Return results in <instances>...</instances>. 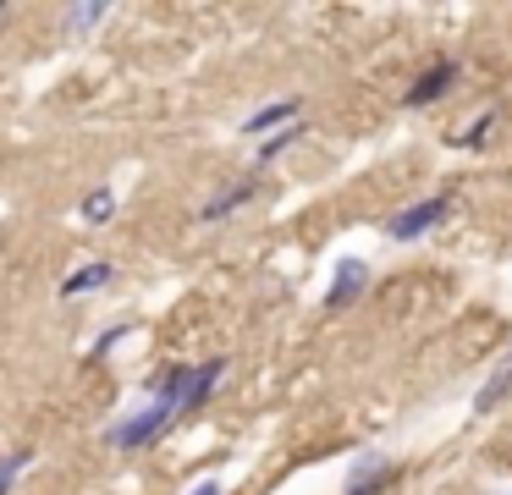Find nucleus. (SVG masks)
Wrapping results in <instances>:
<instances>
[{
  "instance_id": "3",
  "label": "nucleus",
  "mask_w": 512,
  "mask_h": 495,
  "mask_svg": "<svg viewBox=\"0 0 512 495\" xmlns=\"http://www.w3.org/2000/svg\"><path fill=\"white\" fill-rule=\"evenodd\" d=\"M457 83H463V61H457V55H441V61H430L408 83L402 105H408V110H430V105H441L446 94H457Z\"/></svg>"
},
{
  "instance_id": "1",
  "label": "nucleus",
  "mask_w": 512,
  "mask_h": 495,
  "mask_svg": "<svg viewBox=\"0 0 512 495\" xmlns=\"http://www.w3.org/2000/svg\"><path fill=\"white\" fill-rule=\"evenodd\" d=\"M171 424H177V413H171L166 402H155V396H149L144 407H133L127 418H116V424L105 429V446H111V451H144V446H155Z\"/></svg>"
},
{
  "instance_id": "4",
  "label": "nucleus",
  "mask_w": 512,
  "mask_h": 495,
  "mask_svg": "<svg viewBox=\"0 0 512 495\" xmlns=\"http://www.w3.org/2000/svg\"><path fill=\"white\" fill-rule=\"evenodd\" d=\"M259 193H265V176H259V171H248V176H232V182H226L221 193H215L210 204L199 209V220H204V226H221V220H232L243 204H254Z\"/></svg>"
},
{
  "instance_id": "6",
  "label": "nucleus",
  "mask_w": 512,
  "mask_h": 495,
  "mask_svg": "<svg viewBox=\"0 0 512 495\" xmlns=\"http://www.w3.org/2000/svg\"><path fill=\"white\" fill-rule=\"evenodd\" d=\"M364 292H369V259H358V253L336 259V275H331V286H325V308L342 314V308H353Z\"/></svg>"
},
{
  "instance_id": "16",
  "label": "nucleus",
  "mask_w": 512,
  "mask_h": 495,
  "mask_svg": "<svg viewBox=\"0 0 512 495\" xmlns=\"http://www.w3.org/2000/svg\"><path fill=\"white\" fill-rule=\"evenodd\" d=\"M28 462H34V451H28V446H17V451H6V457H0V495L17 490V473H23Z\"/></svg>"
},
{
  "instance_id": "14",
  "label": "nucleus",
  "mask_w": 512,
  "mask_h": 495,
  "mask_svg": "<svg viewBox=\"0 0 512 495\" xmlns=\"http://www.w3.org/2000/svg\"><path fill=\"white\" fill-rule=\"evenodd\" d=\"M78 215L89 220V226H105V220L116 215V193H111V187H94V193L78 204Z\"/></svg>"
},
{
  "instance_id": "10",
  "label": "nucleus",
  "mask_w": 512,
  "mask_h": 495,
  "mask_svg": "<svg viewBox=\"0 0 512 495\" xmlns=\"http://www.w3.org/2000/svg\"><path fill=\"white\" fill-rule=\"evenodd\" d=\"M111 275H116V264L111 259H94V264H78V270L61 281V297H83V292H100V286H111Z\"/></svg>"
},
{
  "instance_id": "18",
  "label": "nucleus",
  "mask_w": 512,
  "mask_h": 495,
  "mask_svg": "<svg viewBox=\"0 0 512 495\" xmlns=\"http://www.w3.org/2000/svg\"><path fill=\"white\" fill-rule=\"evenodd\" d=\"M0 17H6V0H0Z\"/></svg>"
},
{
  "instance_id": "11",
  "label": "nucleus",
  "mask_w": 512,
  "mask_h": 495,
  "mask_svg": "<svg viewBox=\"0 0 512 495\" xmlns=\"http://www.w3.org/2000/svg\"><path fill=\"white\" fill-rule=\"evenodd\" d=\"M309 138V121H292V127H281V132H270L265 143H259V165H270V160H281L287 149H298V143Z\"/></svg>"
},
{
  "instance_id": "15",
  "label": "nucleus",
  "mask_w": 512,
  "mask_h": 495,
  "mask_svg": "<svg viewBox=\"0 0 512 495\" xmlns=\"http://www.w3.org/2000/svg\"><path fill=\"white\" fill-rule=\"evenodd\" d=\"M122 336H133V319H116V325H105L100 336H94V347H89V363H105L116 352V341Z\"/></svg>"
},
{
  "instance_id": "9",
  "label": "nucleus",
  "mask_w": 512,
  "mask_h": 495,
  "mask_svg": "<svg viewBox=\"0 0 512 495\" xmlns=\"http://www.w3.org/2000/svg\"><path fill=\"white\" fill-rule=\"evenodd\" d=\"M507 402H512V352L496 363V369H490V380L479 385V396H474V413L485 418V413H496V407H507Z\"/></svg>"
},
{
  "instance_id": "7",
  "label": "nucleus",
  "mask_w": 512,
  "mask_h": 495,
  "mask_svg": "<svg viewBox=\"0 0 512 495\" xmlns=\"http://www.w3.org/2000/svg\"><path fill=\"white\" fill-rule=\"evenodd\" d=\"M292 121H303V99H270V105H259L254 116L243 121V132H248V138H259V143H265L270 132L292 127Z\"/></svg>"
},
{
  "instance_id": "12",
  "label": "nucleus",
  "mask_w": 512,
  "mask_h": 495,
  "mask_svg": "<svg viewBox=\"0 0 512 495\" xmlns=\"http://www.w3.org/2000/svg\"><path fill=\"white\" fill-rule=\"evenodd\" d=\"M490 138H496V110H485V116H474V121H468V132H452L446 143H452V149H468V154H479Z\"/></svg>"
},
{
  "instance_id": "8",
  "label": "nucleus",
  "mask_w": 512,
  "mask_h": 495,
  "mask_svg": "<svg viewBox=\"0 0 512 495\" xmlns=\"http://www.w3.org/2000/svg\"><path fill=\"white\" fill-rule=\"evenodd\" d=\"M105 17H111V6H105V0H78V6H67V17H61V39H67V44L89 39Z\"/></svg>"
},
{
  "instance_id": "17",
  "label": "nucleus",
  "mask_w": 512,
  "mask_h": 495,
  "mask_svg": "<svg viewBox=\"0 0 512 495\" xmlns=\"http://www.w3.org/2000/svg\"><path fill=\"white\" fill-rule=\"evenodd\" d=\"M188 495H226V490H221V484H215V479H204V484H193Z\"/></svg>"
},
{
  "instance_id": "5",
  "label": "nucleus",
  "mask_w": 512,
  "mask_h": 495,
  "mask_svg": "<svg viewBox=\"0 0 512 495\" xmlns=\"http://www.w3.org/2000/svg\"><path fill=\"white\" fill-rule=\"evenodd\" d=\"M391 490H397V462H391L386 451H364V457L353 462V473H347L342 495H391Z\"/></svg>"
},
{
  "instance_id": "13",
  "label": "nucleus",
  "mask_w": 512,
  "mask_h": 495,
  "mask_svg": "<svg viewBox=\"0 0 512 495\" xmlns=\"http://www.w3.org/2000/svg\"><path fill=\"white\" fill-rule=\"evenodd\" d=\"M221 374H226V358H204L199 369H193V413H199V407L215 396V385H221Z\"/></svg>"
},
{
  "instance_id": "2",
  "label": "nucleus",
  "mask_w": 512,
  "mask_h": 495,
  "mask_svg": "<svg viewBox=\"0 0 512 495\" xmlns=\"http://www.w3.org/2000/svg\"><path fill=\"white\" fill-rule=\"evenodd\" d=\"M452 209H457L452 193H430V198H419V204L397 209V215L386 220V237L391 242H424L430 231H441L446 220H452Z\"/></svg>"
}]
</instances>
